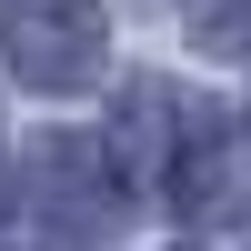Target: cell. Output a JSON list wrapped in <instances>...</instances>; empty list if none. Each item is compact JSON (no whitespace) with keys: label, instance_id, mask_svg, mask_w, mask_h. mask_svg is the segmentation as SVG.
Here are the masks:
<instances>
[{"label":"cell","instance_id":"2","mask_svg":"<svg viewBox=\"0 0 251 251\" xmlns=\"http://www.w3.org/2000/svg\"><path fill=\"white\" fill-rule=\"evenodd\" d=\"M0 60L20 91H91L111 71V10L100 0H0Z\"/></svg>","mask_w":251,"mask_h":251},{"label":"cell","instance_id":"3","mask_svg":"<svg viewBox=\"0 0 251 251\" xmlns=\"http://www.w3.org/2000/svg\"><path fill=\"white\" fill-rule=\"evenodd\" d=\"M201 50H251V0H181Z\"/></svg>","mask_w":251,"mask_h":251},{"label":"cell","instance_id":"1","mask_svg":"<svg viewBox=\"0 0 251 251\" xmlns=\"http://www.w3.org/2000/svg\"><path fill=\"white\" fill-rule=\"evenodd\" d=\"M121 181L171 211H221V121L201 100H171L161 80H141L131 121H121Z\"/></svg>","mask_w":251,"mask_h":251}]
</instances>
